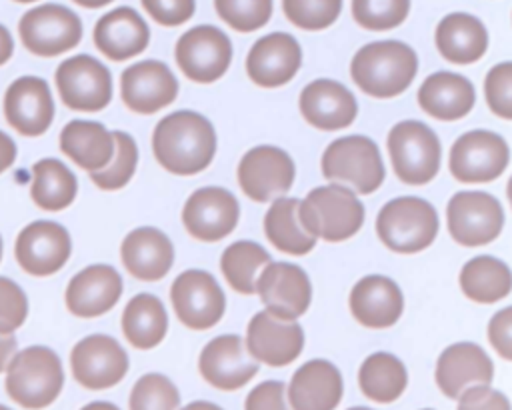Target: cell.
I'll return each mask as SVG.
<instances>
[{
    "label": "cell",
    "instance_id": "cell-1",
    "mask_svg": "<svg viewBox=\"0 0 512 410\" xmlns=\"http://www.w3.org/2000/svg\"><path fill=\"white\" fill-rule=\"evenodd\" d=\"M152 152L158 164L178 176H192L210 166L216 154L212 122L192 110L164 116L152 134Z\"/></svg>",
    "mask_w": 512,
    "mask_h": 410
},
{
    "label": "cell",
    "instance_id": "cell-2",
    "mask_svg": "<svg viewBox=\"0 0 512 410\" xmlns=\"http://www.w3.org/2000/svg\"><path fill=\"white\" fill-rule=\"evenodd\" d=\"M418 72L416 52L400 40H376L364 44L350 62L354 84L372 98L402 94Z\"/></svg>",
    "mask_w": 512,
    "mask_h": 410
},
{
    "label": "cell",
    "instance_id": "cell-3",
    "mask_svg": "<svg viewBox=\"0 0 512 410\" xmlns=\"http://www.w3.org/2000/svg\"><path fill=\"white\" fill-rule=\"evenodd\" d=\"M4 372L6 394L28 410L50 406L64 386V368L58 354L40 344L16 352Z\"/></svg>",
    "mask_w": 512,
    "mask_h": 410
},
{
    "label": "cell",
    "instance_id": "cell-4",
    "mask_svg": "<svg viewBox=\"0 0 512 410\" xmlns=\"http://www.w3.org/2000/svg\"><path fill=\"white\" fill-rule=\"evenodd\" d=\"M298 220L316 240L342 242L352 238L364 224V204L354 190L340 184L312 188L298 202Z\"/></svg>",
    "mask_w": 512,
    "mask_h": 410
},
{
    "label": "cell",
    "instance_id": "cell-5",
    "mask_svg": "<svg viewBox=\"0 0 512 410\" xmlns=\"http://www.w3.org/2000/svg\"><path fill=\"white\" fill-rule=\"evenodd\" d=\"M320 166L328 182L346 186L358 194H372L386 178L376 142L362 134L342 136L330 142L322 154Z\"/></svg>",
    "mask_w": 512,
    "mask_h": 410
},
{
    "label": "cell",
    "instance_id": "cell-6",
    "mask_svg": "<svg viewBox=\"0 0 512 410\" xmlns=\"http://www.w3.org/2000/svg\"><path fill=\"white\" fill-rule=\"evenodd\" d=\"M440 222L436 208L418 196H400L386 202L376 218L380 242L398 254H414L428 248Z\"/></svg>",
    "mask_w": 512,
    "mask_h": 410
},
{
    "label": "cell",
    "instance_id": "cell-7",
    "mask_svg": "<svg viewBox=\"0 0 512 410\" xmlns=\"http://www.w3.org/2000/svg\"><path fill=\"white\" fill-rule=\"evenodd\" d=\"M388 154L396 176L404 184L430 182L440 168L442 146L438 136L420 120H402L388 132Z\"/></svg>",
    "mask_w": 512,
    "mask_h": 410
},
{
    "label": "cell",
    "instance_id": "cell-8",
    "mask_svg": "<svg viewBox=\"0 0 512 410\" xmlns=\"http://www.w3.org/2000/svg\"><path fill=\"white\" fill-rule=\"evenodd\" d=\"M18 34L28 52L52 58L78 46L82 22L76 12L62 4H42L22 14Z\"/></svg>",
    "mask_w": 512,
    "mask_h": 410
},
{
    "label": "cell",
    "instance_id": "cell-9",
    "mask_svg": "<svg viewBox=\"0 0 512 410\" xmlns=\"http://www.w3.org/2000/svg\"><path fill=\"white\" fill-rule=\"evenodd\" d=\"M448 232L460 246L476 248L496 240L504 226V210L488 192H456L446 206Z\"/></svg>",
    "mask_w": 512,
    "mask_h": 410
},
{
    "label": "cell",
    "instance_id": "cell-10",
    "mask_svg": "<svg viewBox=\"0 0 512 410\" xmlns=\"http://www.w3.org/2000/svg\"><path fill=\"white\" fill-rule=\"evenodd\" d=\"M508 142L492 130H470L458 136L450 148V174L464 184L496 180L508 166Z\"/></svg>",
    "mask_w": 512,
    "mask_h": 410
},
{
    "label": "cell",
    "instance_id": "cell-11",
    "mask_svg": "<svg viewBox=\"0 0 512 410\" xmlns=\"http://www.w3.org/2000/svg\"><path fill=\"white\" fill-rule=\"evenodd\" d=\"M54 82L60 100L78 112H98L112 100V74L90 54H76L60 62Z\"/></svg>",
    "mask_w": 512,
    "mask_h": 410
},
{
    "label": "cell",
    "instance_id": "cell-12",
    "mask_svg": "<svg viewBox=\"0 0 512 410\" xmlns=\"http://www.w3.org/2000/svg\"><path fill=\"white\" fill-rule=\"evenodd\" d=\"M174 58L186 78L198 84H210L220 80L230 68L232 42L220 28L200 24L178 38Z\"/></svg>",
    "mask_w": 512,
    "mask_h": 410
},
{
    "label": "cell",
    "instance_id": "cell-13",
    "mask_svg": "<svg viewBox=\"0 0 512 410\" xmlns=\"http://www.w3.org/2000/svg\"><path fill=\"white\" fill-rule=\"evenodd\" d=\"M170 300L178 320L192 330L216 326L226 310V296L206 270H184L170 286Z\"/></svg>",
    "mask_w": 512,
    "mask_h": 410
},
{
    "label": "cell",
    "instance_id": "cell-14",
    "mask_svg": "<svg viewBox=\"0 0 512 410\" xmlns=\"http://www.w3.org/2000/svg\"><path fill=\"white\" fill-rule=\"evenodd\" d=\"M72 254L68 230L54 220H34L26 224L14 244L18 266L36 278L56 274Z\"/></svg>",
    "mask_w": 512,
    "mask_h": 410
},
{
    "label": "cell",
    "instance_id": "cell-15",
    "mask_svg": "<svg viewBox=\"0 0 512 410\" xmlns=\"http://www.w3.org/2000/svg\"><path fill=\"white\" fill-rule=\"evenodd\" d=\"M128 366L126 350L108 334H90L76 342L70 352L72 376L88 390L116 386L126 376Z\"/></svg>",
    "mask_w": 512,
    "mask_h": 410
},
{
    "label": "cell",
    "instance_id": "cell-16",
    "mask_svg": "<svg viewBox=\"0 0 512 410\" xmlns=\"http://www.w3.org/2000/svg\"><path fill=\"white\" fill-rule=\"evenodd\" d=\"M296 168L290 154L278 146H254L238 162L236 178L242 192L254 202H270L290 190Z\"/></svg>",
    "mask_w": 512,
    "mask_h": 410
},
{
    "label": "cell",
    "instance_id": "cell-17",
    "mask_svg": "<svg viewBox=\"0 0 512 410\" xmlns=\"http://www.w3.org/2000/svg\"><path fill=\"white\" fill-rule=\"evenodd\" d=\"M254 292L260 296L266 312L280 320H298L312 302L310 278L292 262L270 260L260 270Z\"/></svg>",
    "mask_w": 512,
    "mask_h": 410
},
{
    "label": "cell",
    "instance_id": "cell-18",
    "mask_svg": "<svg viewBox=\"0 0 512 410\" xmlns=\"http://www.w3.org/2000/svg\"><path fill=\"white\" fill-rule=\"evenodd\" d=\"M240 206L236 196L222 186H204L194 190L184 208L182 224L188 234L200 242H218L238 224Z\"/></svg>",
    "mask_w": 512,
    "mask_h": 410
},
{
    "label": "cell",
    "instance_id": "cell-19",
    "mask_svg": "<svg viewBox=\"0 0 512 410\" xmlns=\"http://www.w3.org/2000/svg\"><path fill=\"white\" fill-rule=\"evenodd\" d=\"M198 370L210 386L232 392L246 386L258 374V362L248 354L238 334H222L202 348Z\"/></svg>",
    "mask_w": 512,
    "mask_h": 410
},
{
    "label": "cell",
    "instance_id": "cell-20",
    "mask_svg": "<svg viewBox=\"0 0 512 410\" xmlns=\"http://www.w3.org/2000/svg\"><path fill=\"white\" fill-rule=\"evenodd\" d=\"M246 350L256 362L286 366L304 348V330L296 320H280L266 310L256 312L246 328Z\"/></svg>",
    "mask_w": 512,
    "mask_h": 410
},
{
    "label": "cell",
    "instance_id": "cell-21",
    "mask_svg": "<svg viewBox=\"0 0 512 410\" xmlns=\"http://www.w3.org/2000/svg\"><path fill=\"white\" fill-rule=\"evenodd\" d=\"M120 96L136 114H154L178 96V80L160 60H142L120 76Z\"/></svg>",
    "mask_w": 512,
    "mask_h": 410
},
{
    "label": "cell",
    "instance_id": "cell-22",
    "mask_svg": "<svg viewBox=\"0 0 512 410\" xmlns=\"http://www.w3.org/2000/svg\"><path fill=\"white\" fill-rule=\"evenodd\" d=\"M4 116L10 128L22 136L44 134L54 120L50 86L40 76L16 78L4 94Z\"/></svg>",
    "mask_w": 512,
    "mask_h": 410
},
{
    "label": "cell",
    "instance_id": "cell-23",
    "mask_svg": "<svg viewBox=\"0 0 512 410\" xmlns=\"http://www.w3.org/2000/svg\"><path fill=\"white\" fill-rule=\"evenodd\" d=\"M302 64L298 40L286 32H272L258 38L248 56V78L262 88H278L290 82Z\"/></svg>",
    "mask_w": 512,
    "mask_h": 410
},
{
    "label": "cell",
    "instance_id": "cell-24",
    "mask_svg": "<svg viewBox=\"0 0 512 410\" xmlns=\"http://www.w3.org/2000/svg\"><path fill=\"white\" fill-rule=\"evenodd\" d=\"M298 106L308 124L326 132L348 128L358 114L354 94L344 84L330 78H318L304 86Z\"/></svg>",
    "mask_w": 512,
    "mask_h": 410
},
{
    "label": "cell",
    "instance_id": "cell-25",
    "mask_svg": "<svg viewBox=\"0 0 512 410\" xmlns=\"http://www.w3.org/2000/svg\"><path fill=\"white\" fill-rule=\"evenodd\" d=\"M122 278L110 264H90L70 278L64 294L66 308L80 318H96L116 306Z\"/></svg>",
    "mask_w": 512,
    "mask_h": 410
},
{
    "label": "cell",
    "instance_id": "cell-26",
    "mask_svg": "<svg viewBox=\"0 0 512 410\" xmlns=\"http://www.w3.org/2000/svg\"><path fill=\"white\" fill-rule=\"evenodd\" d=\"M436 384L448 398H458L474 384H490L494 364L482 346L474 342H456L442 350L436 362Z\"/></svg>",
    "mask_w": 512,
    "mask_h": 410
},
{
    "label": "cell",
    "instance_id": "cell-27",
    "mask_svg": "<svg viewBox=\"0 0 512 410\" xmlns=\"http://www.w3.org/2000/svg\"><path fill=\"white\" fill-rule=\"evenodd\" d=\"M348 306L352 316L366 328H390L404 312L400 286L382 274L360 278L350 290Z\"/></svg>",
    "mask_w": 512,
    "mask_h": 410
},
{
    "label": "cell",
    "instance_id": "cell-28",
    "mask_svg": "<svg viewBox=\"0 0 512 410\" xmlns=\"http://www.w3.org/2000/svg\"><path fill=\"white\" fill-rule=\"evenodd\" d=\"M94 46L110 60L122 62L142 54L150 44V28L146 20L130 6H118L94 26Z\"/></svg>",
    "mask_w": 512,
    "mask_h": 410
},
{
    "label": "cell",
    "instance_id": "cell-29",
    "mask_svg": "<svg viewBox=\"0 0 512 410\" xmlns=\"http://www.w3.org/2000/svg\"><path fill=\"white\" fill-rule=\"evenodd\" d=\"M120 258L130 276L144 282H156L170 272L174 264V246L162 230L142 226L124 236Z\"/></svg>",
    "mask_w": 512,
    "mask_h": 410
},
{
    "label": "cell",
    "instance_id": "cell-30",
    "mask_svg": "<svg viewBox=\"0 0 512 410\" xmlns=\"http://www.w3.org/2000/svg\"><path fill=\"white\" fill-rule=\"evenodd\" d=\"M344 392L340 370L322 358L304 362L288 386L292 410H334Z\"/></svg>",
    "mask_w": 512,
    "mask_h": 410
},
{
    "label": "cell",
    "instance_id": "cell-31",
    "mask_svg": "<svg viewBox=\"0 0 512 410\" xmlns=\"http://www.w3.org/2000/svg\"><path fill=\"white\" fill-rule=\"evenodd\" d=\"M416 98L428 116L436 120H458L474 108L476 92L466 76L438 70L420 84Z\"/></svg>",
    "mask_w": 512,
    "mask_h": 410
},
{
    "label": "cell",
    "instance_id": "cell-32",
    "mask_svg": "<svg viewBox=\"0 0 512 410\" xmlns=\"http://www.w3.org/2000/svg\"><path fill=\"white\" fill-rule=\"evenodd\" d=\"M434 42L444 60L472 64L488 50V30L480 18L468 12H450L438 22Z\"/></svg>",
    "mask_w": 512,
    "mask_h": 410
},
{
    "label": "cell",
    "instance_id": "cell-33",
    "mask_svg": "<svg viewBox=\"0 0 512 410\" xmlns=\"http://www.w3.org/2000/svg\"><path fill=\"white\" fill-rule=\"evenodd\" d=\"M60 150L82 170L104 168L114 154V134L94 120H70L60 132Z\"/></svg>",
    "mask_w": 512,
    "mask_h": 410
},
{
    "label": "cell",
    "instance_id": "cell-34",
    "mask_svg": "<svg viewBox=\"0 0 512 410\" xmlns=\"http://www.w3.org/2000/svg\"><path fill=\"white\" fill-rule=\"evenodd\" d=\"M122 332L138 350L158 346L168 332V314L162 300L148 292L130 298L122 312Z\"/></svg>",
    "mask_w": 512,
    "mask_h": 410
},
{
    "label": "cell",
    "instance_id": "cell-35",
    "mask_svg": "<svg viewBox=\"0 0 512 410\" xmlns=\"http://www.w3.org/2000/svg\"><path fill=\"white\" fill-rule=\"evenodd\" d=\"M78 194L74 172L56 158H42L32 166L30 196L34 204L46 212L68 208Z\"/></svg>",
    "mask_w": 512,
    "mask_h": 410
},
{
    "label": "cell",
    "instance_id": "cell-36",
    "mask_svg": "<svg viewBox=\"0 0 512 410\" xmlns=\"http://www.w3.org/2000/svg\"><path fill=\"white\" fill-rule=\"evenodd\" d=\"M358 384L366 398L378 404H390L402 396L408 384V372L400 358L388 352L370 354L360 370Z\"/></svg>",
    "mask_w": 512,
    "mask_h": 410
},
{
    "label": "cell",
    "instance_id": "cell-37",
    "mask_svg": "<svg viewBox=\"0 0 512 410\" xmlns=\"http://www.w3.org/2000/svg\"><path fill=\"white\" fill-rule=\"evenodd\" d=\"M458 280L466 298L480 304H494L510 294L508 264L488 254L468 260L462 266Z\"/></svg>",
    "mask_w": 512,
    "mask_h": 410
},
{
    "label": "cell",
    "instance_id": "cell-38",
    "mask_svg": "<svg viewBox=\"0 0 512 410\" xmlns=\"http://www.w3.org/2000/svg\"><path fill=\"white\" fill-rule=\"evenodd\" d=\"M298 202V198H276L264 216V232L270 244L292 256L308 254L316 246V238L298 220Z\"/></svg>",
    "mask_w": 512,
    "mask_h": 410
},
{
    "label": "cell",
    "instance_id": "cell-39",
    "mask_svg": "<svg viewBox=\"0 0 512 410\" xmlns=\"http://www.w3.org/2000/svg\"><path fill=\"white\" fill-rule=\"evenodd\" d=\"M270 262L268 250L252 240H238L222 252L220 270L232 290L240 294H254L260 270Z\"/></svg>",
    "mask_w": 512,
    "mask_h": 410
},
{
    "label": "cell",
    "instance_id": "cell-40",
    "mask_svg": "<svg viewBox=\"0 0 512 410\" xmlns=\"http://www.w3.org/2000/svg\"><path fill=\"white\" fill-rule=\"evenodd\" d=\"M114 134V154L110 158V162L96 170V172H90V180L100 188V190H120L124 188L134 172H136V166H138V146H136V140L122 132V130H116L112 132Z\"/></svg>",
    "mask_w": 512,
    "mask_h": 410
},
{
    "label": "cell",
    "instance_id": "cell-41",
    "mask_svg": "<svg viewBox=\"0 0 512 410\" xmlns=\"http://www.w3.org/2000/svg\"><path fill=\"white\" fill-rule=\"evenodd\" d=\"M128 406L130 410H178L180 392L170 378L150 372L140 376L132 386Z\"/></svg>",
    "mask_w": 512,
    "mask_h": 410
},
{
    "label": "cell",
    "instance_id": "cell-42",
    "mask_svg": "<svg viewBox=\"0 0 512 410\" xmlns=\"http://www.w3.org/2000/svg\"><path fill=\"white\" fill-rule=\"evenodd\" d=\"M410 12V0H352V18L366 30L400 26Z\"/></svg>",
    "mask_w": 512,
    "mask_h": 410
},
{
    "label": "cell",
    "instance_id": "cell-43",
    "mask_svg": "<svg viewBox=\"0 0 512 410\" xmlns=\"http://www.w3.org/2000/svg\"><path fill=\"white\" fill-rule=\"evenodd\" d=\"M282 10L302 30H324L338 20L342 0H282Z\"/></svg>",
    "mask_w": 512,
    "mask_h": 410
},
{
    "label": "cell",
    "instance_id": "cell-44",
    "mask_svg": "<svg viewBox=\"0 0 512 410\" xmlns=\"http://www.w3.org/2000/svg\"><path fill=\"white\" fill-rule=\"evenodd\" d=\"M214 8L230 28L254 32L270 20L274 0H214Z\"/></svg>",
    "mask_w": 512,
    "mask_h": 410
},
{
    "label": "cell",
    "instance_id": "cell-45",
    "mask_svg": "<svg viewBox=\"0 0 512 410\" xmlns=\"http://www.w3.org/2000/svg\"><path fill=\"white\" fill-rule=\"evenodd\" d=\"M28 318V296L14 280L0 276V334H14Z\"/></svg>",
    "mask_w": 512,
    "mask_h": 410
},
{
    "label": "cell",
    "instance_id": "cell-46",
    "mask_svg": "<svg viewBox=\"0 0 512 410\" xmlns=\"http://www.w3.org/2000/svg\"><path fill=\"white\" fill-rule=\"evenodd\" d=\"M484 96L490 110L504 120L512 118V64H496L484 80Z\"/></svg>",
    "mask_w": 512,
    "mask_h": 410
},
{
    "label": "cell",
    "instance_id": "cell-47",
    "mask_svg": "<svg viewBox=\"0 0 512 410\" xmlns=\"http://www.w3.org/2000/svg\"><path fill=\"white\" fill-rule=\"evenodd\" d=\"M148 16L162 26H180L196 12V0H140Z\"/></svg>",
    "mask_w": 512,
    "mask_h": 410
},
{
    "label": "cell",
    "instance_id": "cell-48",
    "mask_svg": "<svg viewBox=\"0 0 512 410\" xmlns=\"http://www.w3.org/2000/svg\"><path fill=\"white\" fill-rule=\"evenodd\" d=\"M458 410H510V402L500 390L474 384L458 396Z\"/></svg>",
    "mask_w": 512,
    "mask_h": 410
},
{
    "label": "cell",
    "instance_id": "cell-49",
    "mask_svg": "<svg viewBox=\"0 0 512 410\" xmlns=\"http://www.w3.org/2000/svg\"><path fill=\"white\" fill-rule=\"evenodd\" d=\"M284 382L266 380L252 388L246 396L244 410H288L284 402Z\"/></svg>",
    "mask_w": 512,
    "mask_h": 410
},
{
    "label": "cell",
    "instance_id": "cell-50",
    "mask_svg": "<svg viewBox=\"0 0 512 410\" xmlns=\"http://www.w3.org/2000/svg\"><path fill=\"white\" fill-rule=\"evenodd\" d=\"M512 308L506 306L502 310H498L488 324V338L492 348L500 354V358L510 360L512 358Z\"/></svg>",
    "mask_w": 512,
    "mask_h": 410
},
{
    "label": "cell",
    "instance_id": "cell-51",
    "mask_svg": "<svg viewBox=\"0 0 512 410\" xmlns=\"http://www.w3.org/2000/svg\"><path fill=\"white\" fill-rule=\"evenodd\" d=\"M16 154H18V148H16L14 138L10 134H6L4 130H0V174L6 172L14 164Z\"/></svg>",
    "mask_w": 512,
    "mask_h": 410
},
{
    "label": "cell",
    "instance_id": "cell-52",
    "mask_svg": "<svg viewBox=\"0 0 512 410\" xmlns=\"http://www.w3.org/2000/svg\"><path fill=\"white\" fill-rule=\"evenodd\" d=\"M18 340L14 334H0V372L6 370L10 358L16 354Z\"/></svg>",
    "mask_w": 512,
    "mask_h": 410
},
{
    "label": "cell",
    "instance_id": "cell-53",
    "mask_svg": "<svg viewBox=\"0 0 512 410\" xmlns=\"http://www.w3.org/2000/svg\"><path fill=\"white\" fill-rule=\"evenodd\" d=\"M14 54V38L10 34V30L0 24V66L6 64Z\"/></svg>",
    "mask_w": 512,
    "mask_h": 410
},
{
    "label": "cell",
    "instance_id": "cell-54",
    "mask_svg": "<svg viewBox=\"0 0 512 410\" xmlns=\"http://www.w3.org/2000/svg\"><path fill=\"white\" fill-rule=\"evenodd\" d=\"M180 410H222L218 404H214V402H206V400H198V402H190V404H186L184 408H180Z\"/></svg>",
    "mask_w": 512,
    "mask_h": 410
},
{
    "label": "cell",
    "instance_id": "cell-55",
    "mask_svg": "<svg viewBox=\"0 0 512 410\" xmlns=\"http://www.w3.org/2000/svg\"><path fill=\"white\" fill-rule=\"evenodd\" d=\"M80 410H120L118 406H114L112 402H102V400H96V402H90L86 406H82Z\"/></svg>",
    "mask_w": 512,
    "mask_h": 410
},
{
    "label": "cell",
    "instance_id": "cell-56",
    "mask_svg": "<svg viewBox=\"0 0 512 410\" xmlns=\"http://www.w3.org/2000/svg\"><path fill=\"white\" fill-rule=\"evenodd\" d=\"M72 2H76L82 8H102V6H106V4H110L114 0H72Z\"/></svg>",
    "mask_w": 512,
    "mask_h": 410
},
{
    "label": "cell",
    "instance_id": "cell-57",
    "mask_svg": "<svg viewBox=\"0 0 512 410\" xmlns=\"http://www.w3.org/2000/svg\"><path fill=\"white\" fill-rule=\"evenodd\" d=\"M348 410H370V408H366V406H354V408H348Z\"/></svg>",
    "mask_w": 512,
    "mask_h": 410
},
{
    "label": "cell",
    "instance_id": "cell-58",
    "mask_svg": "<svg viewBox=\"0 0 512 410\" xmlns=\"http://www.w3.org/2000/svg\"><path fill=\"white\" fill-rule=\"evenodd\" d=\"M14 2H22V4H28V2H36V0H14Z\"/></svg>",
    "mask_w": 512,
    "mask_h": 410
},
{
    "label": "cell",
    "instance_id": "cell-59",
    "mask_svg": "<svg viewBox=\"0 0 512 410\" xmlns=\"http://www.w3.org/2000/svg\"><path fill=\"white\" fill-rule=\"evenodd\" d=\"M2 246H4V244H2V236H0V260H2Z\"/></svg>",
    "mask_w": 512,
    "mask_h": 410
},
{
    "label": "cell",
    "instance_id": "cell-60",
    "mask_svg": "<svg viewBox=\"0 0 512 410\" xmlns=\"http://www.w3.org/2000/svg\"><path fill=\"white\" fill-rule=\"evenodd\" d=\"M0 410H12V408H8V406H4V404H0Z\"/></svg>",
    "mask_w": 512,
    "mask_h": 410
},
{
    "label": "cell",
    "instance_id": "cell-61",
    "mask_svg": "<svg viewBox=\"0 0 512 410\" xmlns=\"http://www.w3.org/2000/svg\"><path fill=\"white\" fill-rule=\"evenodd\" d=\"M424 410H430V408H424Z\"/></svg>",
    "mask_w": 512,
    "mask_h": 410
}]
</instances>
